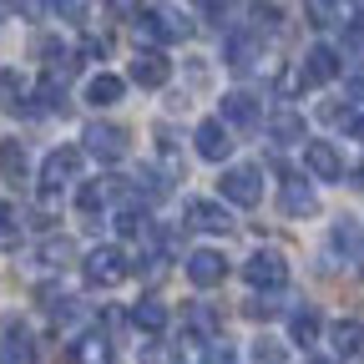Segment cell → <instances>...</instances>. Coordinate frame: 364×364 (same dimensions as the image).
Listing matches in <instances>:
<instances>
[{
  "label": "cell",
  "mask_w": 364,
  "mask_h": 364,
  "mask_svg": "<svg viewBox=\"0 0 364 364\" xmlns=\"http://www.w3.org/2000/svg\"><path fill=\"white\" fill-rule=\"evenodd\" d=\"M243 284H248L253 294H279V289H289V258H284L279 248H258V253H248V263H243Z\"/></svg>",
  "instance_id": "6da1fadb"
},
{
  "label": "cell",
  "mask_w": 364,
  "mask_h": 364,
  "mask_svg": "<svg viewBox=\"0 0 364 364\" xmlns=\"http://www.w3.org/2000/svg\"><path fill=\"white\" fill-rule=\"evenodd\" d=\"M218 193L223 203H233V208H258L263 203V167H228L223 182H218Z\"/></svg>",
  "instance_id": "7a4b0ae2"
},
{
  "label": "cell",
  "mask_w": 364,
  "mask_h": 364,
  "mask_svg": "<svg viewBox=\"0 0 364 364\" xmlns=\"http://www.w3.org/2000/svg\"><path fill=\"white\" fill-rule=\"evenodd\" d=\"M127 127H117V122H91L86 132H81V147H86V157H97V162H122L127 157Z\"/></svg>",
  "instance_id": "3957f363"
},
{
  "label": "cell",
  "mask_w": 364,
  "mask_h": 364,
  "mask_svg": "<svg viewBox=\"0 0 364 364\" xmlns=\"http://www.w3.org/2000/svg\"><path fill=\"white\" fill-rule=\"evenodd\" d=\"M132 273V258L127 248H86V284H97V289H112L122 284Z\"/></svg>",
  "instance_id": "277c9868"
},
{
  "label": "cell",
  "mask_w": 364,
  "mask_h": 364,
  "mask_svg": "<svg viewBox=\"0 0 364 364\" xmlns=\"http://www.w3.org/2000/svg\"><path fill=\"white\" fill-rule=\"evenodd\" d=\"M182 223H188V233H213V238H228L233 233V213H228L223 203H208V198H193L188 213H182Z\"/></svg>",
  "instance_id": "5b68a950"
},
{
  "label": "cell",
  "mask_w": 364,
  "mask_h": 364,
  "mask_svg": "<svg viewBox=\"0 0 364 364\" xmlns=\"http://www.w3.org/2000/svg\"><path fill=\"white\" fill-rule=\"evenodd\" d=\"M76 172H81V152L76 147H56L51 157H46V167H41V198H56L66 182H76Z\"/></svg>",
  "instance_id": "8992f818"
},
{
  "label": "cell",
  "mask_w": 364,
  "mask_h": 364,
  "mask_svg": "<svg viewBox=\"0 0 364 364\" xmlns=\"http://www.w3.org/2000/svg\"><path fill=\"white\" fill-rule=\"evenodd\" d=\"M279 208L289 213V218H309V213H318V193L309 188V177H299V172H279Z\"/></svg>",
  "instance_id": "52a82bcc"
},
{
  "label": "cell",
  "mask_w": 364,
  "mask_h": 364,
  "mask_svg": "<svg viewBox=\"0 0 364 364\" xmlns=\"http://www.w3.org/2000/svg\"><path fill=\"white\" fill-rule=\"evenodd\" d=\"M142 36H152V41H188L193 21L177 6H157V11H142Z\"/></svg>",
  "instance_id": "ba28073f"
},
{
  "label": "cell",
  "mask_w": 364,
  "mask_h": 364,
  "mask_svg": "<svg viewBox=\"0 0 364 364\" xmlns=\"http://www.w3.org/2000/svg\"><path fill=\"white\" fill-rule=\"evenodd\" d=\"M304 86H329V81H339L344 76V61H339V51L334 46H309V56H304Z\"/></svg>",
  "instance_id": "9c48e42d"
},
{
  "label": "cell",
  "mask_w": 364,
  "mask_h": 364,
  "mask_svg": "<svg viewBox=\"0 0 364 364\" xmlns=\"http://www.w3.org/2000/svg\"><path fill=\"white\" fill-rule=\"evenodd\" d=\"M223 122L228 127H263V102H258V91H228V97H223Z\"/></svg>",
  "instance_id": "30bf717a"
},
{
  "label": "cell",
  "mask_w": 364,
  "mask_h": 364,
  "mask_svg": "<svg viewBox=\"0 0 364 364\" xmlns=\"http://www.w3.org/2000/svg\"><path fill=\"white\" fill-rule=\"evenodd\" d=\"M193 147L208 162H228V157H233V132H228V122H203L193 132Z\"/></svg>",
  "instance_id": "8fae6325"
},
{
  "label": "cell",
  "mask_w": 364,
  "mask_h": 364,
  "mask_svg": "<svg viewBox=\"0 0 364 364\" xmlns=\"http://www.w3.org/2000/svg\"><path fill=\"white\" fill-rule=\"evenodd\" d=\"M117 198H127V177H112V172H107V177H91L76 203H81V213H102V208H112Z\"/></svg>",
  "instance_id": "7c38bea8"
},
{
  "label": "cell",
  "mask_w": 364,
  "mask_h": 364,
  "mask_svg": "<svg viewBox=\"0 0 364 364\" xmlns=\"http://www.w3.org/2000/svg\"><path fill=\"white\" fill-rule=\"evenodd\" d=\"M304 167H309L318 182H339V177H344V157H339L334 142H309V147H304Z\"/></svg>",
  "instance_id": "4fadbf2b"
},
{
  "label": "cell",
  "mask_w": 364,
  "mask_h": 364,
  "mask_svg": "<svg viewBox=\"0 0 364 364\" xmlns=\"http://www.w3.org/2000/svg\"><path fill=\"white\" fill-rule=\"evenodd\" d=\"M188 279H193L198 289H218V284L228 279V258H223L218 248H198V253L188 258Z\"/></svg>",
  "instance_id": "5bb4252c"
},
{
  "label": "cell",
  "mask_w": 364,
  "mask_h": 364,
  "mask_svg": "<svg viewBox=\"0 0 364 364\" xmlns=\"http://www.w3.org/2000/svg\"><path fill=\"white\" fill-rule=\"evenodd\" d=\"M127 76H132L136 86H167L172 66H167V56H162V51H136V56L127 61Z\"/></svg>",
  "instance_id": "9a60e30c"
},
{
  "label": "cell",
  "mask_w": 364,
  "mask_h": 364,
  "mask_svg": "<svg viewBox=\"0 0 364 364\" xmlns=\"http://www.w3.org/2000/svg\"><path fill=\"white\" fill-rule=\"evenodd\" d=\"M127 318H132V329H142V334H167V304L152 299V294H147V299H136Z\"/></svg>",
  "instance_id": "2e32d148"
},
{
  "label": "cell",
  "mask_w": 364,
  "mask_h": 364,
  "mask_svg": "<svg viewBox=\"0 0 364 364\" xmlns=\"http://www.w3.org/2000/svg\"><path fill=\"white\" fill-rule=\"evenodd\" d=\"M329 344H334L339 359L364 354V324H359V318H339V324H329Z\"/></svg>",
  "instance_id": "e0dca14e"
},
{
  "label": "cell",
  "mask_w": 364,
  "mask_h": 364,
  "mask_svg": "<svg viewBox=\"0 0 364 364\" xmlns=\"http://www.w3.org/2000/svg\"><path fill=\"white\" fill-rule=\"evenodd\" d=\"M6 359L11 364H36L41 354H36V334L21 324V318H11L6 324Z\"/></svg>",
  "instance_id": "ac0fdd59"
},
{
  "label": "cell",
  "mask_w": 364,
  "mask_h": 364,
  "mask_svg": "<svg viewBox=\"0 0 364 364\" xmlns=\"http://www.w3.org/2000/svg\"><path fill=\"white\" fill-rule=\"evenodd\" d=\"M122 97H127V81L112 76V71H102V76L86 81V102H91V107H117Z\"/></svg>",
  "instance_id": "d6986e66"
},
{
  "label": "cell",
  "mask_w": 364,
  "mask_h": 364,
  "mask_svg": "<svg viewBox=\"0 0 364 364\" xmlns=\"http://www.w3.org/2000/svg\"><path fill=\"white\" fill-rule=\"evenodd\" d=\"M0 107H6V112H31L26 76H21V71H0Z\"/></svg>",
  "instance_id": "ffe728a7"
},
{
  "label": "cell",
  "mask_w": 364,
  "mask_h": 364,
  "mask_svg": "<svg viewBox=\"0 0 364 364\" xmlns=\"http://www.w3.org/2000/svg\"><path fill=\"white\" fill-rule=\"evenodd\" d=\"M304 16H309V26H318V31L344 26V0H304Z\"/></svg>",
  "instance_id": "44dd1931"
},
{
  "label": "cell",
  "mask_w": 364,
  "mask_h": 364,
  "mask_svg": "<svg viewBox=\"0 0 364 364\" xmlns=\"http://www.w3.org/2000/svg\"><path fill=\"white\" fill-rule=\"evenodd\" d=\"M132 188H142V193H147L152 203H162V198L172 193V172H162V167H136Z\"/></svg>",
  "instance_id": "7402d4cb"
},
{
  "label": "cell",
  "mask_w": 364,
  "mask_h": 364,
  "mask_svg": "<svg viewBox=\"0 0 364 364\" xmlns=\"http://www.w3.org/2000/svg\"><path fill=\"white\" fill-rule=\"evenodd\" d=\"M318 334H324V324H318V314H314V309H294V318H289V339L309 349V344H314Z\"/></svg>",
  "instance_id": "603a6c76"
},
{
  "label": "cell",
  "mask_w": 364,
  "mask_h": 364,
  "mask_svg": "<svg viewBox=\"0 0 364 364\" xmlns=\"http://www.w3.org/2000/svg\"><path fill=\"white\" fill-rule=\"evenodd\" d=\"M188 324H193V334H198V339H213L223 318H218V309H213V304H203V299H198V304H188Z\"/></svg>",
  "instance_id": "cb8c5ba5"
},
{
  "label": "cell",
  "mask_w": 364,
  "mask_h": 364,
  "mask_svg": "<svg viewBox=\"0 0 364 364\" xmlns=\"http://www.w3.org/2000/svg\"><path fill=\"white\" fill-rule=\"evenodd\" d=\"M268 132H273V142H279V147H289V142L304 136V117L299 112H279V117L268 122Z\"/></svg>",
  "instance_id": "d4e9b609"
},
{
  "label": "cell",
  "mask_w": 364,
  "mask_h": 364,
  "mask_svg": "<svg viewBox=\"0 0 364 364\" xmlns=\"http://www.w3.org/2000/svg\"><path fill=\"white\" fill-rule=\"evenodd\" d=\"M0 172H6V182H26V147L21 142H0Z\"/></svg>",
  "instance_id": "484cf974"
},
{
  "label": "cell",
  "mask_w": 364,
  "mask_h": 364,
  "mask_svg": "<svg viewBox=\"0 0 364 364\" xmlns=\"http://www.w3.org/2000/svg\"><path fill=\"white\" fill-rule=\"evenodd\" d=\"M228 61H233V66H238V71H248V66H253V61H258V41H253V31H248V36H243V31H238V36H233V41H228Z\"/></svg>",
  "instance_id": "4316f807"
},
{
  "label": "cell",
  "mask_w": 364,
  "mask_h": 364,
  "mask_svg": "<svg viewBox=\"0 0 364 364\" xmlns=\"http://www.w3.org/2000/svg\"><path fill=\"white\" fill-rule=\"evenodd\" d=\"M76 364H112V344H107L102 334H86V339L76 344Z\"/></svg>",
  "instance_id": "83f0119b"
},
{
  "label": "cell",
  "mask_w": 364,
  "mask_h": 364,
  "mask_svg": "<svg viewBox=\"0 0 364 364\" xmlns=\"http://www.w3.org/2000/svg\"><path fill=\"white\" fill-rule=\"evenodd\" d=\"M248 359H253V364H289V344H279V339H253V344H248Z\"/></svg>",
  "instance_id": "f1b7e54d"
},
{
  "label": "cell",
  "mask_w": 364,
  "mask_h": 364,
  "mask_svg": "<svg viewBox=\"0 0 364 364\" xmlns=\"http://www.w3.org/2000/svg\"><path fill=\"white\" fill-rule=\"evenodd\" d=\"M117 233H122V238H147V233H152V228H147V213H142V208H122V213H117Z\"/></svg>",
  "instance_id": "f546056e"
},
{
  "label": "cell",
  "mask_w": 364,
  "mask_h": 364,
  "mask_svg": "<svg viewBox=\"0 0 364 364\" xmlns=\"http://www.w3.org/2000/svg\"><path fill=\"white\" fill-rule=\"evenodd\" d=\"M329 248H334V258H349V253H359V228H354V223H339L334 233H329Z\"/></svg>",
  "instance_id": "4dcf8cb0"
},
{
  "label": "cell",
  "mask_w": 364,
  "mask_h": 364,
  "mask_svg": "<svg viewBox=\"0 0 364 364\" xmlns=\"http://www.w3.org/2000/svg\"><path fill=\"white\" fill-rule=\"evenodd\" d=\"M76 258V243L71 238H51V243H41V263H51V268H66Z\"/></svg>",
  "instance_id": "1f68e13d"
},
{
  "label": "cell",
  "mask_w": 364,
  "mask_h": 364,
  "mask_svg": "<svg viewBox=\"0 0 364 364\" xmlns=\"http://www.w3.org/2000/svg\"><path fill=\"white\" fill-rule=\"evenodd\" d=\"M243 309H248V318H273V314H279V299H273V294H253Z\"/></svg>",
  "instance_id": "d6a6232c"
},
{
  "label": "cell",
  "mask_w": 364,
  "mask_h": 364,
  "mask_svg": "<svg viewBox=\"0 0 364 364\" xmlns=\"http://www.w3.org/2000/svg\"><path fill=\"white\" fill-rule=\"evenodd\" d=\"M344 46H349V51H364V11H354L344 21Z\"/></svg>",
  "instance_id": "836d02e7"
},
{
  "label": "cell",
  "mask_w": 364,
  "mask_h": 364,
  "mask_svg": "<svg viewBox=\"0 0 364 364\" xmlns=\"http://www.w3.org/2000/svg\"><path fill=\"white\" fill-rule=\"evenodd\" d=\"M344 97H349V102H364V66L344 71Z\"/></svg>",
  "instance_id": "e575fe53"
},
{
  "label": "cell",
  "mask_w": 364,
  "mask_h": 364,
  "mask_svg": "<svg viewBox=\"0 0 364 364\" xmlns=\"http://www.w3.org/2000/svg\"><path fill=\"white\" fill-rule=\"evenodd\" d=\"M51 6H56V11H61L66 21H76V26L86 21V0H51Z\"/></svg>",
  "instance_id": "d590c367"
},
{
  "label": "cell",
  "mask_w": 364,
  "mask_h": 364,
  "mask_svg": "<svg viewBox=\"0 0 364 364\" xmlns=\"http://www.w3.org/2000/svg\"><path fill=\"white\" fill-rule=\"evenodd\" d=\"M318 122H344L349 127V107L344 102H324V107H318Z\"/></svg>",
  "instance_id": "8d00e7d4"
},
{
  "label": "cell",
  "mask_w": 364,
  "mask_h": 364,
  "mask_svg": "<svg viewBox=\"0 0 364 364\" xmlns=\"http://www.w3.org/2000/svg\"><path fill=\"white\" fill-rule=\"evenodd\" d=\"M136 364H172V354H167L162 344H147L142 354H136Z\"/></svg>",
  "instance_id": "74e56055"
},
{
  "label": "cell",
  "mask_w": 364,
  "mask_h": 364,
  "mask_svg": "<svg viewBox=\"0 0 364 364\" xmlns=\"http://www.w3.org/2000/svg\"><path fill=\"white\" fill-rule=\"evenodd\" d=\"M41 6L46 0H6V11H16V16H41Z\"/></svg>",
  "instance_id": "f35d334b"
},
{
  "label": "cell",
  "mask_w": 364,
  "mask_h": 364,
  "mask_svg": "<svg viewBox=\"0 0 364 364\" xmlns=\"http://www.w3.org/2000/svg\"><path fill=\"white\" fill-rule=\"evenodd\" d=\"M107 6H112L117 16H132V11H142V0H107Z\"/></svg>",
  "instance_id": "ab89813d"
},
{
  "label": "cell",
  "mask_w": 364,
  "mask_h": 364,
  "mask_svg": "<svg viewBox=\"0 0 364 364\" xmlns=\"http://www.w3.org/2000/svg\"><path fill=\"white\" fill-rule=\"evenodd\" d=\"M349 136H354V142H364V117H349V127H344Z\"/></svg>",
  "instance_id": "60d3db41"
},
{
  "label": "cell",
  "mask_w": 364,
  "mask_h": 364,
  "mask_svg": "<svg viewBox=\"0 0 364 364\" xmlns=\"http://www.w3.org/2000/svg\"><path fill=\"white\" fill-rule=\"evenodd\" d=\"M354 188H359V193H364V167H359V172H354Z\"/></svg>",
  "instance_id": "b9f144b4"
},
{
  "label": "cell",
  "mask_w": 364,
  "mask_h": 364,
  "mask_svg": "<svg viewBox=\"0 0 364 364\" xmlns=\"http://www.w3.org/2000/svg\"><path fill=\"white\" fill-rule=\"evenodd\" d=\"M309 364H339V359H309Z\"/></svg>",
  "instance_id": "7bdbcfd3"
},
{
  "label": "cell",
  "mask_w": 364,
  "mask_h": 364,
  "mask_svg": "<svg viewBox=\"0 0 364 364\" xmlns=\"http://www.w3.org/2000/svg\"><path fill=\"white\" fill-rule=\"evenodd\" d=\"M0 364H11V359H6V354H0Z\"/></svg>",
  "instance_id": "ee69618b"
},
{
  "label": "cell",
  "mask_w": 364,
  "mask_h": 364,
  "mask_svg": "<svg viewBox=\"0 0 364 364\" xmlns=\"http://www.w3.org/2000/svg\"><path fill=\"white\" fill-rule=\"evenodd\" d=\"M359 273H364V258H359Z\"/></svg>",
  "instance_id": "f6af8a7d"
}]
</instances>
